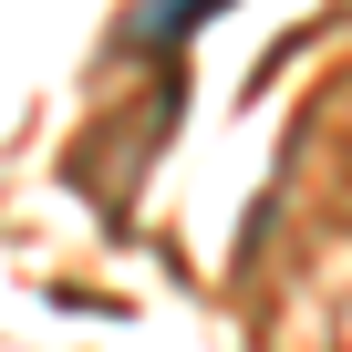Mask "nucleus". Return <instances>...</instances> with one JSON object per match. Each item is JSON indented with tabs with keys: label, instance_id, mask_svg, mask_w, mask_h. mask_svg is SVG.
Listing matches in <instances>:
<instances>
[{
	"label": "nucleus",
	"instance_id": "obj_1",
	"mask_svg": "<svg viewBox=\"0 0 352 352\" xmlns=\"http://www.w3.org/2000/svg\"><path fill=\"white\" fill-rule=\"evenodd\" d=\"M228 11V0H145V11L124 21V42H187L197 21H218Z\"/></svg>",
	"mask_w": 352,
	"mask_h": 352
}]
</instances>
